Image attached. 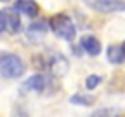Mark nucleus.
I'll list each match as a JSON object with an SVG mask.
<instances>
[{
	"label": "nucleus",
	"mask_w": 125,
	"mask_h": 117,
	"mask_svg": "<svg viewBox=\"0 0 125 117\" xmlns=\"http://www.w3.org/2000/svg\"><path fill=\"white\" fill-rule=\"evenodd\" d=\"M50 29H53V33L59 39L72 40L75 37V26L72 22V18L64 13H57L50 18Z\"/></svg>",
	"instance_id": "nucleus-1"
},
{
	"label": "nucleus",
	"mask_w": 125,
	"mask_h": 117,
	"mask_svg": "<svg viewBox=\"0 0 125 117\" xmlns=\"http://www.w3.org/2000/svg\"><path fill=\"white\" fill-rule=\"evenodd\" d=\"M0 73L4 79H17L24 73L22 58L15 53H4L0 57Z\"/></svg>",
	"instance_id": "nucleus-2"
},
{
	"label": "nucleus",
	"mask_w": 125,
	"mask_h": 117,
	"mask_svg": "<svg viewBox=\"0 0 125 117\" xmlns=\"http://www.w3.org/2000/svg\"><path fill=\"white\" fill-rule=\"evenodd\" d=\"M41 60H35V64L41 70H46L53 75H64L68 70V62L66 58L62 57L61 53H50V55H41Z\"/></svg>",
	"instance_id": "nucleus-3"
},
{
	"label": "nucleus",
	"mask_w": 125,
	"mask_h": 117,
	"mask_svg": "<svg viewBox=\"0 0 125 117\" xmlns=\"http://www.w3.org/2000/svg\"><path fill=\"white\" fill-rule=\"evenodd\" d=\"M85 4L99 13L125 11V0H85Z\"/></svg>",
	"instance_id": "nucleus-4"
},
{
	"label": "nucleus",
	"mask_w": 125,
	"mask_h": 117,
	"mask_svg": "<svg viewBox=\"0 0 125 117\" xmlns=\"http://www.w3.org/2000/svg\"><path fill=\"white\" fill-rule=\"evenodd\" d=\"M2 31L4 33H17L20 27V17L17 9H2Z\"/></svg>",
	"instance_id": "nucleus-5"
},
{
	"label": "nucleus",
	"mask_w": 125,
	"mask_h": 117,
	"mask_svg": "<svg viewBox=\"0 0 125 117\" xmlns=\"http://www.w3.org/2000/svg\"><path fill=\"white\" fill-rule=\"evenodd\" d=\"M50 84V79L42 73H37V75H31L28 81H24L22 84V90L24 92H44Z\"/></svg>",
	"instance_id": "nucleus-6"
},
{
	"label": "nucleus",
	"mask_w": 125,
	"mask_h": 117,
	"mask_svg": "<svg viewBox=\"0 0 125 117\" xmlns=\"http://www.w3.org/2000/svg\"><path fill=\"white\" fill-rule=\"evenodd\" d=\"M79 44H81L83 51H85V53H88V55H92V57H96V55L101 53V42H99L94 35H85V37H81V42H79Z\"/></svg>",
	"instance_id": "nucleus-7"
},
{
	"label": "nucleus",
	"mask_w": 125,
	"mask_h": 117,
	"mask_svg": "<svg viewBox=\"0 0 125 117\" xmlns=\"http://www.w3.org/2000/svg\"><path fill=\"white\" fill-rule=\"evenodd\" d=\"M13 9H17L19 13L30 17V18H35V17L39 15V6H37L33 0H17Z\"/></svg>",
	"instance_id": "nucleus-8"
},
{
	"label": "nucleus",
	"mask_w": 125,
	"mask_h": 117,
	"mask_svg": "<svg viewBox=\"0 0 125 117\" xmlns=\"http://www.w3.org/2000/svg\"><path fill=\"white\" fill-rule=\"evenodd\" d=\"M107 58H109L112 64H120V62H123V58H125L123 46H116V44L109 46V48H107Z\"/></svg>",
	"instance_id": "nucleus-9"
},
{
	"label": "nucleus",
	"mask_w": 125,
	"mask_h": 117,
	"mask_svg": "<svg viewBox=\"0 0 125 117\" xmlns=\"http://www.w3.org/2000/svg\"><path fill=\"white\" fill-rule=\"evenodd\" d=\"M92 117H125V113L116 108H101V110H96L92 113Z\"/></svg>",
	"instance_id": "nucleus-10"
},
{
	"label": "nucleus",
	"mask_w": 125,
	"mask_h": 117,
	"mask_svg": "<svg viewBox=\"0 0 125 117\" xmlns=\"http://www.w3.org/2000/svg\"><path fill=\"white\" fill-rule=\"evenodd\" d=\"M99 82H101V77H99V75H88V77H86V88H88V90H94Z\"/></svg>",
	"instance_id": "nucleus-11"
},
{
	"label": "nucleus",
	"mask_w": 125,
	"mask_h": 117,
	"mask_svg": "<svg viewBox=\"0 0 125 117\" xmlns=\"http://www.w3.org/2000/svg\"><path fill=\"white\" fill-rule=\"evenodd\" d=\"M70 101H72V102H77V104H92V102H90L92 99H90V97H85V95H74Z\"/></svg>",
	"instance_id": "nucleus-12"
},
{
	"label": "nucleus",
	"mask_w": 125,
	"mask_h": 117,
	"mask_svg": "<svg viewBox=\"0 0 125 117\" xmlns=\"http://www.w3.org/2000/svg\"><path fill=\"white\" fill-rule=\"evenodd\" d=\"M121 46H123V51H125V42H123V44H121Z\"/></svg>",
	"instance_id": "nucleus-13"
},
{
	"label": "nucleus",
	"mask_w": 125,
	"mask_h": 117,
	"mask_svg": "<svg viewBox=\"0 0 125 117\" xmlns=\"http://www.w3.org/2000/svg\"><path fill=\"white\" fill-rule=\"evenodd\" d=\"M2 2H9V0H2Z\"/></svg>",
	"instance_id": "nucleus-14"
}]
</instances>
